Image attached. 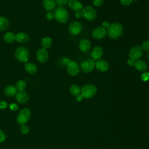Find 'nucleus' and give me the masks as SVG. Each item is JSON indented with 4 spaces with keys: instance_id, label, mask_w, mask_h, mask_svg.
I'll list each match as a JSON object with an SVG mask.
<instances>
[{
    "instance_id": "obj_1",
    "label": "nucleus",
    "mask_w": 149,
    "mask_h": 149,
    "mask_svg": "<svg viewBox=\"0 0 149 149\" xmlns=\"http://www.w3.org/2000/svg\"><path fill=\"white\" fill-rule=\"evenodd\" d=\"M107 33L109 38L112 39H117L122 34V26L119 23H112L109 25Z\"/></svg>"
},
{
    "instance_id": "obj_2",
    "label": "nucleus",
    "mask_w": 149,
    "mask_h": 149,
    "mask_svg": "<svg viewBox=\"0 0 149 149\" xmlns=\"http://www.w3.org/2000/svg\"><path fill=\"white\" fill-rule=\"evenodd\" d=\"M54 16L55 19L61 23H66L69 19V13L68 10L62 6H59L55 9Z\"/></svg>"
},
{
    "instance_id": "obj_3",
    "label": "nucleus",
    "mask_w": 149,
    "mask_h": 149,
    "mask_svg": "<svg viewBox=\"0 0 149 149\" xmlns=\"http://www.w3.org/2000/svg\"><path fill=\"white\" fill-rule=\"evenodd\" d=\"M15 56L16 59L21 62H27L30 56V52L27 48L20 47L16 50Z\"/></svg>"
},
{
    "instance_id": "obj_4",
    "label": "nucleus",
    "mask_w": 149,
    "mask_h": 149,
    "mask_svg": "<svg viewBox=\"0 0 149 149\" xmlns=\"http://www.w3.org/2000/svg\"><path fill=\"white\" fill-rule=\"evenodd\" d=\"M97 92V87L93 84H87L81 89V95L83 98H90L93 97Z\"/></svg>"
},
{
    "instance_id": "obj_5",
    "label": "nucleus",
    "mask_w": 149,
    "mask_h": 149,
    "mask_svg": "<svg viewBox=\"0 0 149 149\" xmlns=\"http://www.w3.org/2000/svg\"><path fill=\"white\" fill-rule=\"evenodd\" d=\"M81 11L82 12L83 17L88 21H93L96 18V10L91 6L88 5L83 8Z\"/></svg>"
},
{
    "instance_id": "obj_6",
    "label": "nucleus",
    "mask_w": 149,
    "mask_h": 149,
    "mask_svg": "<svg viewBox=\"0 0 149 149\" xmlns=\"http://www.w3.org/2000/svg\"><path fill=\"white\" fill-rule=\"evenodd\" d=\"M143 56V49L141 46L136 45L131 48L129 52L130 59L137 60Z\"/></svg>"
},
{
    "instance_id": "obj_7",
    "label": "nucleus",
    "mask_w": 149,
    "mask_h": 149,
    "mask_svg": "<svg viewBox=\"0 0 149 149\" xmlns=\"http://www.w3.org/2000/svg\"><path fill=\"white\" fill-rule=\"evenodd\" d=\"M95 67V62L91 59H87L83 61L80 65V68L83 72L88 73L91 72Z\"/></svg>"
},
{
    "instance_id": "obj_8",
    "label": "nucleus",
    "mask_w": 149,
    "mask_h": 149,
    "mask_svg": "<svg viewBox=\"0 0 149 149\" xmlns=\"http://www.w3.org/2000/svg\"><path fill=\"white\" fill-rule=\"evenodd\" d=\"M69 32L73 36L77 35L80 34L82 30L81 24L77 21L72 22L70 23L68 27Z\"/></svg>"
},
{
    "instance_id": "obj_9",
    "label": "nucleus",
    "mask_w": 149,
    "mask_h": 149,
    "mask_svg": "<svg viewBox=\"0 0 149 149\" xmlns=\"http://www.w3.org/2000/svg\"><path fill=\"white\" fill-rule=\"evenodd\" d=\"M106 29L101 26L95 27L92 31V36L96 40H101L104 38L107 35Z\"/></svg>"
},
{
    "instance_id": "obj_10",
    "label": "nucleus",
    "mask_w": 149,
    "mask_h": 149,
    "mask_svg": "<svg viewBox=\"0 0 149 149\" xmlns=\"http://www.w3.org/2000/svg\"><path fill=\"white\" fill-rule=\"evenodd\" d=\"M66 66L67 72L68 74L71 76H76L80 72V67L79 65L73 61H70Z\"/></svg>"
},
{
    "instance_id": "obj_11",
    "label": "nucleus",
    "mask_w": 149,
    "mask_h": 149,
    "mask_svg": "<svg viewBox=\"0 0 149 149\" xmlns=\"http://www.w3.org/2000/svg\"><path fill=\"white\" fill-rule=\"evenodd\" d=\"M48 58V53L47 49L44 48L39 49L36 52L37 60L41 63H44Z\"/></svg>"
},
{
    "instance_id": "obj_12",
    "label": "nucleus",
    "mask_w": 149,
    "mask_h": 149,
    "mask_svg": "<svg viewBox=\"0 0 149 149\" xmlns=\"http://www.w3.org/2000/svg\"><path fill=\"white\" fill-rule=\"evenodd\" d=\"M103 49L100 46L95 47L91 52V57L93 61L100 60L103 55Z\"/></svg>"
},
{
    "instance_id": "obj_13",
    "label": "nucleus",
    "mask_w": 149,
    "mask_h": 149,
    "mask_svg": "<svg viewBox=\"0 0 149 149\" xmlns=\"http://www.w3.org/2000/svg\"><path fill=\"white\" fill-rule=\"evenodd\" d=\"M95 66L98 71L101 72H105L109 69L108 63L104 59H100L97 61L95 62Z\"/></svg>"
},
{
    "instance_id": "obj_14",
    "label": "nucleus",
    "mask_w": 149,
    "mask_h": 149,
    "mask_svg": "<svg viewBox=\"0 0 149 149\" xmlns=\"http://www.w3.org/2000/svg\"><path fill=\"white\" fill-rule=\"evenodd\" d=\"M68 6L70 9L77 11H80L83 9V4L79 0H69Z\"/></svg>"
},
{
    "instance_id": "obj_15",
    "label": "nucleus",
    "mask_w": 149,
    "mask_h": 149,
    "mask_svg": "<svg viewBox=\"0 0 149 149\" xmlns=\"http://www.w3.org/2000/svg\"><path fill=\"white\" fill-rule=\"evenodd\" d=\"M79 49L83 52H87L91 48V42L87 39H81L79 42Z\"/></svg>"
},
{
    "instance_id": "obj_16",
    "label": "nucleus",
    "mask_w": 149,
    "mask_h": 149,
    "mask_svg": "<svg viewBox=\"0 0 149 149\" xmlns=\"http://www.w3.org/2000/svg\"><path fill=\"white\" fill-rule=\"evenodd\" d=\"M134 66L136 69L140 72H146V70L148 68V65L147 63L144 61L140 59H137L135 61Z\"/></svg>"
},
{
    "instance_id": "obj_17",
    "label": "nucleus",
    "mask_w": 149,
    "mask_h": 149,
    "mask_svg": "<svg viewBox=\"0 0 149 149\" xmlns=\"http://www.w3.org/2000/svg\"><path fill=\"white\" fill-rule=\"evenodd\" d=\"M16 40L20 43H26L29 40V36L24 32H19L16 34Z\"/></svg>"
},
{
    "instance_id": "obj_18",
    "label": "nucleus",
    "mask_w": 149,
    "mask_h": 149,
    "mask_svg": "<svg viewBox=\"0 0 149 149\" xmlns=\"http://www.w3.org/2000/svg\"><path fill=\"white\" fill-rule=\"evenodd\" d=\"M17 93V90L13 85H9L6 86L4 89V93L6 95L9 97H13L16 95Z\"/></svg>"
},
{
    "instance_id": "obj_19",
    "label": "nucleus",
    "mask_w": 149,
    "mask_h": 149,
    "mask_svg": "<svg viewBox=\"0 0 149 149\" xmlns=\"http://www.w3.org/2000/svg\"><path fill=\"white\" fill-rule=\"evenodd\" d=\"M42 5L45 10L51 11L55 9L56 2L55 0H43Z\"/></svg>"
},
{
    "instance_id": "obj_20",
    "label": "nucleus",
    "mask_w": 149,
    "mask_h": 149,
    "mask_svg": "<svg viewBox=\"0 0 149 149\" xmlns=\"http://www.w3.org/2000/svg\"><path fill=\"white\" fill-rule=\"evenodd\" d=\"M16 97V99H17V101L22 104L26 103L29 100L28 94L24 91H19V93H17Z\"/></svg>"
},
{
    "instance_id": "obj_21",
    "label": "nucleus",
    "mask_w": 149,
    "mask_h": 149,
    "mask_svg": "<svg viewBox=\"0 0 149 149\" xmlns=\"http://www.w3.org/2000/svg\"><path fill=\"white\" fill-rule=\"evenodd\" d=\"M25 70L30 74H35L37 71V66L31 62H26L24 66Z\"/></svg>"
},
{
    "instance_id": "obj_22",
    "label": "nucleus",
    "mask_w": 149,
    "mask_h": 149,
    "mask_svg": "<svg viewBox=\"0 0 149 149\" xmlns=\"http://www.w3.org/2000/svg\"><path fill=\"white\" fill-rule=\"evenodd\" d=\"M3 40L8 43H12L16 40V35L12 32H7L3 36Z\"/></svg>"
},
{
    "instance_id": "obj_23",
    "label": "nucleus",
    "mask_w": 149,
    "mask_h": 149,
    "mask_svg": "<svg viewBox=\"0 0 149 149\" xmlns=\"http://www.w3.org/2000/svg\"><path fill=\"white\" fill-rule=\"evenodd\" d=\"M52 39L49 37H45L42 39L41 46L44 49H48L51 47L52 45Z\"/></svg>"
},
{
    "instance_id": "obj_24",
    "label": "nucleus",
    "mask_w": 149,
    "mask_h": 149,
    "mask_svg": "<svg viewBox=\"0 0 149 149\" xmlns=\"http://www.w3.org/2000/svg\"><path fill=\"white\" fill-rule=\"evenodd\" d=\"M9 21L6 17L0 16V31H4L6 30L9 26Z\"/></svg>"
},
{
    "instance_id": "obj_25",
    "label": "nucleus",
    "mask_w": 149,
    "mask_h": 149,
    "mask_svg": "<svg viewBox=\"0 0 149 149\" xmlns=\"http://www.w3.org/2000/svg\"><path fill=\"white\" fill-rule=\"evenodd\" d=\"M81 92V89L78 85L73 84L70 87V93L73 95H78Z\"/></svg>"
},
{
    "instance_id": "obj_26",
    "label": "nucleus",
    "mask_w": 149,
    "mask_h": 149,
    "mask_svg": "<svg viewBox=\"0 0 149 149\" xmlns=\"http://www.w3.org/2000/svg\"><path fill=\"white\" fill-rule=\"evenodd\" d=\"M26 87V82L23 80H18L16 83V88L19 91H23Z\"/></svg>"
},
{
    "instance_id": "obj_27",
    "label": "nucleus",
    "mask_w": 149,
    "mask_h": 149,
    "mask_svg": "<svg viewBox=\"0 0 149 149\" xmlns=\"http://www.w3.org/2000/svg\"><path fill=\"white\" fill-rule=\"evenodd\" d=\"M28 120H29V119L27 118H26V116H24L21 114H19L18 116L17 117V123L22 125L26 123L28 121Z\"/></svg>"
},
{
    "instance_id": "obj_28",
    "label": "nucleus",
    "mask_w": 149,
    "mask_h": 149,
    "mask_svg": "<svg viewBox=\"0 0 149 149\" xmlns=\"http://www.w3.org/2000/svg\"><path fill=\"white\" fill-rule=\"evenodd\" d=\"M19 114H21L24 116H26V118H27L29 119L31 116V112L28 109V108H23L22 109L20 112Z\"/></svg>"
},
{
    "instance_id": "obj_29",
    "label": "nucleus",
    "mask_w": 149,
    "mask_h": 149,
    "mask_svg": "<svg viewBox=\"0 0 149 149\" xmlns=\"http://www.w3.org/2000/svg\"><path fill=\"white\" fill-rule=\"evenodd\" d=\"M140 79L143 81H147L149 79V72H144L140 75Z\"/></svg>"
},
{
    "instance_id": "obj_30",
    "label": "nucleus",
    "mask_w": 149,
    "mask_h": 149,
    "mask_svg": "<svg viewBox=\"0 0 149 149\" xmlns=\"http://www.w3.org/2000/svg\"><path fill=\"white\" fill-rule=\"evenodd\" d=\"M29 131V127L26 125H22L20 127V132L22 134H27Z\"/></svg>"
},
{
    "instance_id": "obj_31",
    "label": "nucleus",
    "mask_w": 149,
    "mask_h": 149,
    "mask_svg": "<svg viewBox=\"0 0 149 149\" xmlns=\"http://www.w3.org/2000/svg\"><path fill=\"white\" fill-rule=\"evenodd\" d=\"M69 0H55L56 3L59 6H63L68 3Z\"/></svg>"
},
{
    "instance_id": "obj_32",
    "label": "nucleus",
    "mask_w": 149,
    "mask_h": 149,
    "mask_svg": "<svg viewBox=\"0 0 149 149\" xmlns=\"http://www.w3.org/2000/svg\"><path fill=\"white\" fill-rule=\"evenodd\" d=\"M141 48L143 50L149 51V41H144L141 44Z\"/></svg>"
},
{
    "instance_id": "obj_33",
    "label": "nucleus",
    "mask_w": 149,
    "mask_h": 149,
    "mask_svg": "<svg viewBox=\"0 0 149 149\" xmlns=\"http://www.w3.org/2000/svg\"><path fill=\"white\" fill-rule=\"evenodd\" d=\"M104 2V0H93V3L95 6H100L102 5Z\"/></svg>"
},
{
    "instance_id": "obj_34",
    "label": "nucleus",
    "mask_w": 149,
    "mask_h": 149,
    "mask_svg": "<svg viewBox=\"0 0 149 149\" xmlns=\"http://www.w3.org/2000/svg\"><path fill=\"white\" fill-rule=\"evenodd\" d=\"M120 3L123 6H128L132 3L133 0H119Z\"/></svg>"
},
{
    "instance_id": "obj_35",
    "label": "nucleus",
    "mask_w": 149,
    "mask_h": 149,
    "mask_svg": "<svg viewBox=\"0 0 149 149\" xmlns=\"http://www.w3.org/2000/svg\"><path fill=\"white\" fill-rule=\"evenodd\" d=\"M54 17V13L51 12V11H48L47 13H46V18L49 20H51L53 19V18Z\"/></svg>"
},
{
    "instance_id": "obj_36",
    "label": "nucleus",
    "mask_w": 149,
    "mask_h": 149,
    "mask_svg": "<svg viewBox=\"0 0 149 149\" xmlns=\"http://www.w3.org/2000/svg\"><path fill=\"white\" fill-rule=\"evenodd\" d=\"M9 107H10V109L12 110V111H17L18 109V106L16 104H11L10 105H9Z\"/></svg>"
},
{
    "instance_id": "obj_37",
    "label": "nucleus",
    "mask_w": 149,
    "mask_h": 149,
    "mask_svg": "<svg viewBox=\"0 0 149 149\" xmlns=\"http://www.w3.org/2000/svg\"><path fill=\"white\" fill-rule=\"evenodd\" d=\"M7 107V103L5 101H0V109H5Z\"/></svg>"
},
{
    "instance_id": "obj_38",
    "label": "nucleus",
    "mask_w": 149,
    "mask_h": 149,
    "mask_svg": "<svg viewBox=\"0 0 149 149\" xmlns=\"http://www.w3.org/2000/svg\"><path fill=\"white\" fill-rule=\"evenodd\" d=\"M5 139V136L4 133L0 130V142H2Z\"/></svg>"
},
{
    "instance_id": "obj_39",
    "label": "nucleus",
    "mask_w": 149,
    "mask_h": 149,
    "mask_svg": "<svg viewBox=\"0 0 149 149\" xmlns=\"http://www.w3.org/2000/svg\"><path fill=\"white\" fill-rule=\"evenodd\" d=\"M134 62H135V60L132 59H129L127 61V64H128L129 66H134Z\"/></svg>"
},
{
    "instance_id": "obj_40",
    "label": "nucleus",
    "mask_w": 149,
    "mask_h": 149,
    "mask_svg": "<svg viewBox=\"0 0 149 149\" xmlns=\"http://www.w3.org/2000/svg\"><path fill=\"white\" fill-rule=\"evenodd\" d=\"M75 16L77 17V18H80L81 17H83V15H82V12L81 11H77L75 13Z\"/></svg>"
},
{
    "instance_id": "obj_41",
    "label": "nucleus",
    "mask_w": 149,
    "mask_h": 149,
    "mask_svg": "<svg viewBox=\"0 0 149 149\" xmlns=\"http://www.w3.org/2000/svg\"><path fill=\"white\" fill-rule=\"evenodd\" d=\"M109 23L108 22H107V21H105V22H104L103 23H102V27H104L105 29H106V28H107V29H108V27H109Z\"/></svg>"
},
{
    "instance_id": "obj_42",
    "label": "nucleus",
    "mask_w": 149,
    "mask_h": 149,
    "mask_svg": "<svg viewBox=\"0 0 149 149\" xmlns=\"http://www.w3.org/2000/svg\"><path fill=\"white\" fill-rule=\"evenodd\" d=\"M70 61V60H69V59H68V58H65V59H63V65L67 66V65L69 63Z\"/></svg>"
},
{
    "instance_id": "obj_43",
    "label": "nucleus",
    "mask_w": 149,
    "mask_h": 149,
    "mask_svg": "<svg viewBox=\"0 0 149 149\" xmlns=\"http://www.w3.org/2000/svg\"><path fill=\"white\" fill-rule=\"evenodd\" d=\"M83 99V97H82V96L81 95H77V97H76V100H77V101H81V100Z\"/></svg>"
},
{
    "instance_id": "obj_44",
    "label": "nucleus",
    "mask_w": 149,
    "mask_h": 149,
    "mask_svg": "<svg viewBox=\"0 0 149 149\" xmlns=\"http://www.w3.org/2000/svg\"><path fill=\"white\" fill-rule=\"evenodd\" d=\"M147 58H148V60H149V52H148V54H147Z\"/></svg>"
},
{
    "instance_id": "obj_45",
    "label": "nucleus",
    "mask_w": 149,
    "mask_h": 149,
    "mask_svg": "<svg viewBox=\"0 0 149 149\" xmlns=\"http://www.w3.org/2000/svg\"><path fill=\"white\" fill-rule=\"evenodd\" d=\"M137 149H139V148H137Z\"/></svg>"
}]
</instances>
